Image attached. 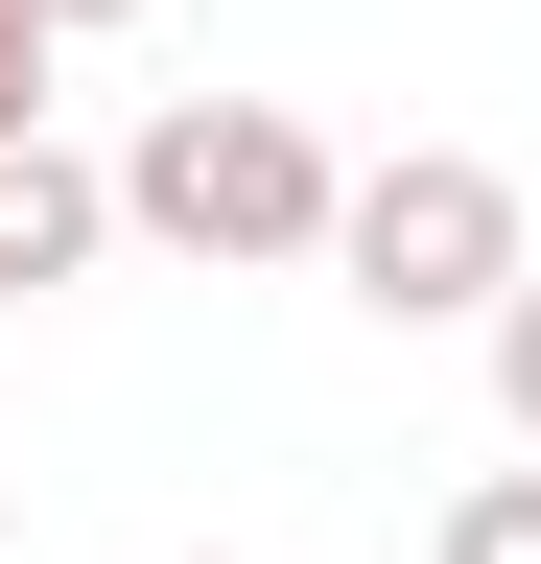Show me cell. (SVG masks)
<instances>
[{
	"label": "cell",
	"instance_id": "5",
	"mask_svg": "<svg viewBox=\"0 0 541 564\" xmlns=\"http://www.w3.org/2000/svg\"><path fill=\"white\" fill-rule=\"evenodd\" d=\"M47 70H72V24H47V0H0V141H47Z\"/></svg>",
	"mask_w": 541,
	"mask_h": 564
},
{
	"label": "cell",
	"instance_id": "8",
	"mask_svg": "<svg viewBox=\"0 0 541 564\" xmlns=\"http://www.w3.org/2000/svg\"><path fill=\"white\" fill-rule=\"evenodd\" d=\"M165 564H259V541H165Z\"/></svg>",
	"mask_w": 541,
	"mask_h": 564
},
{
	"label": "cell",
	"instance_id": "1",
	"mask_svg": "<svg viewBox=\"0 0 541 564\" xmlns=\"http://www.w3.org/2000/svg\"><path fill=\"white\" fill-rule=\"evenodd\" d=\"M329 212H354V165H329L283 95H165L118 141V236H165L213 282H329Z\"/></svg>",
	"mask_w": 541,
	"mask_h": 564
},
{
	"label": "cell",
	"instance_id": "6",
	"mask_svg": "<svg viewBox=\"0 0 541 564\" xmlns=\"http://www.w3.org/2000/svg\"><path fill=\"white\" fill-rule=\"evenodd\" d=\"M495 423H518V447H541V282H518V306H495Z\"/></svg>",
	"mask_w": 541,
	"mask_h": 564
},
{
	"label": "cell",
	"instance_id": "3",
	"mask_svg": "<svg viewBox=\"0 0 541 564\" xmlns=\"http://www.w3.org/2000/svg\"><path fill=\"white\" fill-rule=\"evenodd\" d=\"M118 259V165H72V141H0V306H47V282Z\"/></svg>",
	"mask_w": 541,
	"mask_h": 564
},
{
	"label": "cell",
	"instance_id": "4",
	"mask_svg": "<svg viewBox=\"0 0 541 564\" xmlns=\"http://www.w3.org/2000/svg\"><path fill=\"white\" fill-rule=\"evenodd\" d=\"M424 564H541V447H518V470H470L447 518H424Z\"/></svg>",
	"mask_w": 541,
	"mask_h": 564
},
{
	"label": "cell",
	"instance_id": "2",
	"mask_svg": "<svg viewBox=\"0 0 541 564\" xmlns=\"http://www.w3.org/2000/svg\"><path fill=\"white\" fill-rule=\"evenodd\" d=\"M329 282H354L377 329H495L541 236H518V165L495 141H400V165H354V212H329Z\"/></svg>",
	"mask_w": 541,
	"mask_h": 564
},
{
	"label": "cell",
	"instance_id": "7",
	"mask_svg": "<svg viewBox=\"0 0 541 564\" xmlns=\"http://www.w3.org/2000/svg\"><path fill=\"white\" fill-rule=\"evenodd\" d=\"M47 24H72V47H95V24H142V0H47Z\"/></svg>",
	"mask_w": 541,
	"mask_h": 564
}]
</instances>
